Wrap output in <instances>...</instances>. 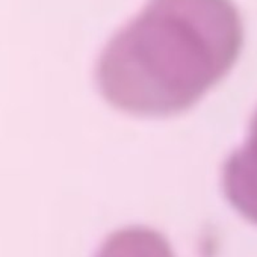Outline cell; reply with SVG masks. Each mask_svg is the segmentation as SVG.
<instances>
[{"label":"cell","mask_w":257,"mask_h":257,"mask_svg":"<svg viewBox=\"0 0 257 257\" xmlns=\"http://www.w3.org/2000/svg\"><path fill=\"white\" fill-rule=\"evenodd\" d=\"M95 257H174V252L164 234L134 225L109 234Z\"/></svg>","instance_id":"cell-3"},{"label":"cell","mask_w":257,"mask_h":257,"mask_svg":"<svg viewBox=\"0 0 257 257\" xmlns=\"http://www.w3.org/2000/svg\"><path fill=\"white\" fill-rule=\"evenodd\" d=\"M222 185L233 207L257 224V112L243 147L233 153L224 167Z\"/></svg>","instance_id":"cell-2"},{"label":"cell","mask_w":257,"mask_h":257,"mask_svg":"<svg viewBox=\"0 0 257 257\" xmlns=\"http://www.w3.org/2000/svg\"><path fill=\"white\" fill-rule=\"evenodd\" d=\"M242 44L233 0H150L106 44L95 80L104 100L125 113L171 116L230 71Z\"/></svg>","instance_id":"cell-1"}]
</instances>
